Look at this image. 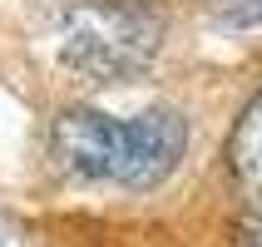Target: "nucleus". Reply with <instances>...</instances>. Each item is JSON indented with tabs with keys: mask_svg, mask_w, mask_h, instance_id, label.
<instances>
[{
	"mask_svg": "<svg viewBox=\"0 0 262 247\" xmlns=\"http://www.w3.org/2000/svg\"><path fill=\"white\" fill-rule=\"evenodd\" d=\"M163 25L134 0H79L59 15V64L89 84H124L159 55Z\"/></svg>",
	"mask_w": 262,
	"mask_h": 247,
	"instance_id": "obj_1",
	"label": "nucleus"
},
{
	"mask_svg": "<svg viewBox=\"0 0 262 247\" xmlns=\"http://www.w3.org/2000/svg\"><path fill=\"white\" fill-rule=\"evenodd\" d=\"M213 20L228 30H257L262 25V0H213Z\"/></svg>",
	"mask_w": 262,
	"mask_h": 247,
	"instance_id": "obj_5",
	"label": "nucleus"
},
{
	"mask_svg": "<svg viewBox=\"0 0 262 247\" xmlns=\"http://www.w3.org/2000/svg\"><path fill=\"white\" fill-rule=\"evenodd\" d=\"M134 5H154V0H134Z\"/></svg>",
	"mask_w": 262,
	"mask_h": 247,
	"instance_id": "obj_7",
	"label": "nucleus"
},
{
	"mask_svg": "<svg viewBox=\"0 0 262 247\" xmlns=\"http://www.w3.org/2000/svg\"><path fill=\"white\" fill-rule=\"evenodd\" d=\"M243 247H262V213H257V222H252L248 233H243Z\"/></svg>",
	"mask_w": 262,
	"mask_h": 247,
	"instance_id": "obj_6",
	"label": "nucleus"
},
{
	"mask_svg": "<svg viewBox=\"0 0 262 247\" xmlns=\"http://www.w3.org/2000/svg\"><path fill=\"white\" fill-rule=\"evenodd\" d=\"M228 163H233V178L243 188V198L262 213V89L252 94V104L237 119L233 144H228Z\"/></svg>",
	"mask_w": 262,
	"mask_h": 247,
	"instance_id": "obj_4",
	"label": "nucleus"
},
{
	"mask_svg": "<svg viewBox=\"0 0 262 247\" xmlns=\"http://www.w3.org/2000/svg\"><path fill=\"white\" fill-rule=\"evenodd\" d=\"M119 133L124 119H109L99 109H70L50 129V163L74 183H114Z\"/></svg>",
	"mask_w": 262,
	"mask_h": 247,
	"instance_id": "obj_3",
	"label": "nucleus"
},
{
	"mask_svg": "<svg viewBox=\"0 0 262 247\" xmlns=\"http://www.w3.org/2000/svg\"><path fill=\"white\" fill-rule=\"evenodd\" d=\"M188 153V124L173 109H144V114L124 119L119 133V163H114V188L148 193L168 183L173 168Z\"/></svg>",
	"mask_w": 262,
	"mask_h": 247,
	"instance_id": "obj_2",
	"label": "nucleus"
}]
</instances>
